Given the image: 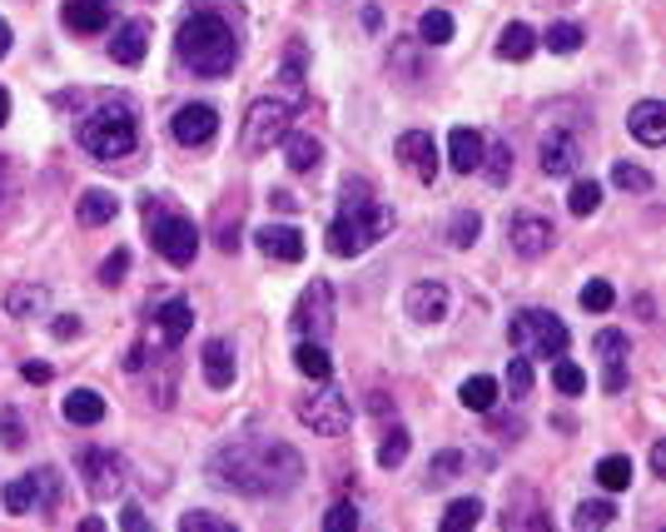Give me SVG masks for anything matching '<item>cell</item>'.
I'll return each instance as SVG.
<instances>
[{"label":"cell","instance_id":"6da1fadb","mask_svg":"<svg viewBox=\"0 0 666 532\" xmlns=\"http://www.w3.org/2000/svg\"><path fill=\"white\" fill-rule=\"evenodd\" d=\"M304 478V458L299 448L279 443V438H259V443H229L210 458V483L229 487L239 497H269L289 493Z\"/></svg>","mask_w":666,"mask_h":532},{"label":"cell","instance_id":"7a4b0ae2","mask_svg":"<svg viewBox=\"0 0 666 532\" xmlns=\"http://www.w3.org/2000/svg\"><path fill=\"white\" fill-rule=\"evenodd\" d=\"M175 55L185 71L204 75V80H219L239 65V36L235 25L214 11H189L175 30Z\"/></svg>","mask_w":666,"mask_h":532},{"label":"cell","instance_id":"3957f363","mask_svg":"<svg viewBox=\"0 0 666 532\" xmlns=\"http://www.w3.org/2000/svg\"><path fill=\"white\" fill-rule=\"evenodd\" d=\"M384 235H393V210L378 204L363 185L343 190V210L334 214V225H328V254H339V259H359L363 249L378 244Z\"/></svg>","mask_w":666,"mask_h":532},{"label":"cell","instance_id":"277c9868","mask_svg":"<svg viewBox=\"0 0 666 532\" xmlns=\"http://www.w3.org/2000/svg\"><path fill=\"white\" fill-rule=\"evenodd\" d=\"M80 150L90 154V160H125V154H135V144H140V119H135V110L120 105V100H110V105H100L95 115L80 119Z\"/></svg>","mask_w":666,"mask_h":532},{"label":"cell","instance_id":"5b68a950","mask_svg":"<svg viewBox=\"0 0 666 532\" xmlns=\"http://www.w3.org/2000/svg\"><path fill=\"white\" fill-rule=\"evenodd\" d=\"M144 235H150L154 254H164V264H175V269H189L199 254V229L194 219L185 214H164V210H150L144 204Z\"/></svg>","mask_w":666,"mask_h":532},{"label":"cell","instance_id":"8992f818","mask_svg":"<svg viewBox=\"0 0 666 532\" xmlns=\"http://www.w3.org/2000/svg\"><path fill=\"white\" fill-rule=\"evenodd\" d=\"M507 339H513L517 349H527L532 358H557V354H567L573 333H567V324H562L557 314H548V308H523V314H513V324H507Z\"/></svg>","mask_w":666,"mask_h":532},{"label":"cell","instance_id":"52a82bcc","mask_svg":"<svg viewBox=\"0 0 666 532\" xmlns=\"http://www.w3.org/2000/svg\"><path fill=\"white\" fill-rule=\"evenodd\" d=\"M293 130V105L289 100H254V105H249V115H244V154H269L274 144H284V135Z\"/></svg>","mask_w":666,"mask_h":532},{"label":"cell","instance_id":"ba28073f","mask_svg":"<svg viewBox=\"0 0 666 532\" xmlns=\"http://www.w3.org/2000/svg\"><path fill=\"white\" fill-rule=\"evenodd\" d=\"M334 304H339L334 284H328V279H314V284L299 294V304H293V329L304 333V339L324 343L328 333H334Z\"/></svg>","mask_w":666,"mask_h":532},{"label":"cell","instance_id":"9c48e42d","mask_svg":"<svg viewBox=\"0 0 666 532\" xmlns=\"http://www.w3.org/2000/svg\"><path fill=\"white\" fill-rule=\"evenodd\" d=\"M299 418H304L309 433H318V438H343L349 433V423H353V408H349V398H343L334 383H324L314 398L299 403Z\"/></svg>","mask_w":666,"mask_h":532},{"label":"cell","instance_id":"30bf717a","mask_svg":"<svg viewBox=\"0 0 666 532\" xmlns=\"http://www.w3.org/2000/svg\"><path fill=\"white\" fill-rule=\"evenodd\" d=\"M169 135H175L185 150H204V144L219 135V110L204 105V100H189V105L175 110V119H169Z\"/></svg>","mask_w":666,"mask_h":532},{"label":"cell","instance_id":"8fae6325","mask_svg":"<svg viewBox=\"0 0 666 532\" xmlns=\"http://www.w3.org/2000/svg\"><path fill=\"white\" fill-rule=\"evenodd\" d=\"M80 478H85V493L90 497H115L125 487V463L120 453L110 448H85L80 453Z\"/></svg>","mask_w":666,"mask_h":532},{"label":"cell","instance_id":"7c38bea8","mask_svg":"<svg viewBox=\"0 0 666 532\" xmlns=\"http://www.w3.org/2000/svg\"><path fill=\"white\" fill-rule=\"evenodd\" d=\"M538 165L548 179H567L582 169V140L573 130H548L538 144Z\"/></svg>","mask_w":666,"mask_h":532},{"label":"cell","instance_id":"4fadbf2b","mask_svg":"<svg viewBox=\"0 0 666 532\" xmlns=\"http://www.w3.org/2000/svg\"><path fill=\"white\" fill-rule=\"evenodd\" d=\"M507 239H513V249L523 254V259H538V254H548V249L557 244V229H552L548 214L517 210V214H513V225H507Z\"/></svg>","mask_w":666,"mask_h":532},{"label":"cell","instance_id":"5bb4252c","mask_svg":"<svg viewBox=\"0 0 666 532\" xmlns=\"http://www.w3.org/2000/svg\"><path fill=\"white\" fill-rule=\"evenodd\" d=\"M627 354H631L627 329H602V333H596V358H602V389H607V393H621V389H627Z\"/></svg>","mask_w":666,"mask_h":532},{"label":"cell","instance_id":"9a60e30c","mask_svg":"<svg viewBox=\"0 0 666 532\" xmlns=\"http://www.w3.org/2000/svg\"><path fill=\"white\" fill-rule=\"evenodd\" d=\"M50 483H55V473H50V468H40V473H30V478L5 483V497H0V503H5V512H11V518H25L30 508H50V503H55V497L46 493Z\"/></svg>","mask_w":666,"mask_h":532},{"label":"cell","instance_id":"2e32d148","mask_svg":"<svg viewBox=\"0 0 666 532\" xmlns=\"http://www.w3.org/2000/svg\"><path fill=\"white\" fill-rule=\"evenodd\" d=\"M393 154H398V165H409L418 179H438V144H432L428 130H403Z\"/></svg>","mask_w":666,"mask_h":532},{"label":"cell","instance_id":"e0dca14e","mask_svg":"<svg viewBox=\"0 0 666 532\" xmlns=\"http://www.w3.org/2000/svg\"><path fill=\"white\" fill-rule=\"evenodd\" d=\"M448 304H453V294H448L443 279H418V284L403 294V308H409V319L418 324H438L448 314Z\"/></svg>","mask_w":666,"mask_h":532},{"label":"cell","instance_id":"ac0fdd59","mask_svg":"<svg viewBox=\"0 0 666 532\" xmlns=\"http://www.w3.org/2000/svg\"><path fill=\"white\" fill-rule=\"evenodd\" d=\"M144 55H150V25L140 15H129V21H120L110 30V60L115 65H140Z\"/></svg>","mask_w":666,"mask_h":532},{"label":"cell","instance_id":"d6986e66","mask_svg":"<svg viewBox=\"0 0 666 532\" xmlns=\"http://www.w3.org/2000/svg\"><path fill=\"white\" fill-rule=\"evenodd\" d=\"M154 329H160L164 349H179V343L189 339V329H194V308H189L185 299H164V304L154 308Z\"/></svg>","mask_w":666,"mask_h":532},{"label":"cell","instance_id":"ffe728a7","mask_svg":"<svg viewBox=\"0 0 666 532\" xmlns=\"http://www.w3.org/2000/svg\"><path fill=\"white\" fill-rule=\"evenodd\" d=\"M199 368H204V383L210 389H235V349H229V339H210L204 349H199Z\"/></svg>","mask_w":666,"mask_h":532},{"label":"cell","instance_id":"44dd1931","mask_svg":"<svg viewBox=\"0 0 666 532\" xmlns=\"http://www.w3.org/2000/svg\"><path fill=\"white\" fill-rule=\"evenodd\" d=\"M254 244L269 254V259H279V264H299L304 259V235L293 225H264L254 235Z\"/></svg>","mask_w":666,"mask_h":532},{"label":"cell","instance_id":"7402d4cb","mask_svg":"<svg viewBox=\"0 0 666 532\" xmlns=\"http://www.w3.org/2000/svg\"><path fill=\"white\" fill-rule=\"evenodd\" d=\"M60 21H65V30H75V36H95V30L110 25V0H65Z\"/></svg>","mask_w":666,"mask_h":532},{"label":"cell","instance_id":"603a6c76","mask_svg":"<svg viewBox=\"0 0 666 532\" xmlns=\"http://www.w3.org/2000/svg\"><path fill=\"white\" fill-rule=\"evenodd\" d=\"M627 130L637 135V140L642 144H662L666 140V105L662 100H637V105H631V115H627Z\"/></svg>","mask_w":666,"mask_h":532},{"label":"cell","instance_id":"cb8c5ba5","mask_svg":"<svg viewBox=\"0 0 666 532\" xmlns=\"http://www.w3.org/2000/svg\"><path fill=\"white\" fill-rule=\"evenodd\" d=\"M482 130H468V125H457V130H448V165L457 169V175H473L482 160Z\"/></svg>","mask_w":666,"mask_h":532},{"label":"cell","instance_id":"d4e9b609","mask_svg":"<svg viewBox=\"0 0 666 532\" xmlns=\"http://www.w3.org/2000/svg\"><path fill=\"white\" fill-rule=\"evenodd\" d=\"M60 414H65V423H75V428H95L100 418H105V398H100L95 389H71L65 403H60Z\"/></svg>","mask_w":666,"mask_h":532},{"label":"cell","instance_id":"484cf974","mask_svg":"<svg viewBox=\"0 0 666 532\" xmlns=\"http://www.w3.org/2000/svg\"><path fill=\"white\" fill-rule=\"evenodd\" d=\"M457 398H463V408H473V414H492L498 398H503V383L492 379V373H473V379L457 389Z\"/></svg>","mask_w":666,"mask_h":532},{"label":"cell","instance_id":"4316f807","mask_svg":"<svg viewBox=\"0 0 666 532\" xmlns=\"http://www.w3.org/2000/svg\"><path fill=\"white\" fill-rule=\"evenodd\" d=\"M498 55L513 60V65L532 60V55H538V30H532V25H523V21H513L503 36H498Z\"/></svg>","mask_w":666,"mask_h":532},{"label":"cell","instance_id":"83f0119b","mask_svg":"<svg viewBox=\"0 0 666 532\" xmlns=\"http://www.w3.org/2000/svg\"><path fill=\"white\" fill-rule=\"evenodd\" d=\"M75 214H80L85 229H100V225H110V219L120 214V200L110 190H85L80 204H75Z\"/></svg>","mask_w":666,"mask_h":532},{"label":"cell","instance_id":"f1b7e54d","mask_svg":"<svg viewBox=\"0 0 666 532\" xmlns=\"http://www.w3.org/2000/svg\"><path fill=\"white\" fill-rule=\"evenodd\" d=\"M478 169L488 175V185L492 190H503L507 179H513V144L507 140H492V144H482V160H478Z\"/></svg>","mask_w":666,"mask_h":532},{"label":"cell","instance_id":"f546056e","mask_svg":"<svg viewBox=\"0 0 666 532\" xmlns=\"http://www.w3.org/2000/svg\"><path fill=\"white\" fill-rule=\"evenodd\" d=\"M293 364H299V373H304V379H314V383L334 379V358H328L324 343H314V339H299V349H293Z\"/></svg>","mask_w":666,"mask_h":532},{"label":"cell","instance_id":"4dcf8cb0","mask_svg":"<svg viewBox=\"0 0 666 532\" xmlns=\"http://www.w3.org/2000/svg\"><path fill=\"white\" fill-rule=\"evenodd\" d=\"M284 160H289V169H314L324 160V144L304 130H289L284 135Z\"/></svg>","mask_w":666,"mask_h":532},{"label":"cell","instance_id":"1f68e13d","mask_svg":"<svg viewBox=\"0 0 666 532\" xmlns=\"http://www.w3.org/2000/svg\"><path fill=\"white\" fill-rule=\"evenodd\" d=\"M538 40H548V55H577L582 40H587V30L577 21H552L548 36H538Z\"/></svg>","mask_w":666,"mask_h":532},{"label":"cell","instance_id":"d6a6232c","mask_svg":"<svg viewBox=\"0 0 666 532\" xmlns=\"http://www.w3.org/2000/svg\"><path fill=\"white\" fill-rule=\"evenodd\" d=\"M478 518H482V497L478 493H463V497H453V503L443 508V522H438V528H443V532H463V528H473Z\"/></svg>","mask_w":666,"mask_h":532},{"label":"cell","instance_id":"836d02e7","mask_svg":"<svg viewBox=\"0 0 666 532\" xmlns=\"http://www.w3.org/2000/svg\"><path fill=\"white\" fill-rule=\"evenodd\" d=\"M40 308H46V289L40 284H21L5 294V314H11V319H36Z\"/></svg>","mask_w":666,"mask_h":532},{"label":"cell","instance_id":"e575fe53","mask_svg":"<svg viewBox=\"0 0 666 532\" xmlns=\"http://www.w3.org/2000/svg\"><path fill=\"white\" fill-rule=\"evenodd\" d=\"M607 522H617V508H612L607 497H592V503H577L573 508V528H582V532L607 528Z\"/></svg>","mask_w":666,"mask_h":532},{"label":"cell","instance_id":"d590c367","mask_svg":"<svg viewBox=\"0 0 666 532\" xmlns=\"http://www.w3.org/2000/svg\"><path fill=\"white\" fill-rule=\"evenodd\" d=\"M409 448H413L409 428L393 423L388 428V438H384V448H378V468H403V463H409Z\"/></svg>","mask_w":666,"mask_h":532},{"label":"cell","instance_id":"8d00e7d4","mask_svg":"<svg viewBox=\"0 0 666 532\" xmlns=\"http://www.w3.org/2000/svg\"><path fill=\"white\" fill-rule=\"evenodd\" d=\"M612 185H617V190H631V194H652L656 190L652 169L627 165V160H617V165H612Z\"/></svg>","mask_w":666,"mask_h":532},{"label":"cell","instance_id":"74e56055","mask_svg":"<svg viewBox=\"0 0 666 532\" xmlns=\"http://www.w3.org/2000/svg\"><path fill=\"white\" fill-rule=\"evenodd\" d=\"M552 383H557L562 398H577V393L587 389V373L573 364V358H562V354H557V358H552Z\"/></svg>","mask_w":666,"mask_h":532},{"label":"cell","instance_id":"f35d334b","mask_svg":"<svg viewBox=\"0 0 666 532\" xmlns=\"http://www.w3.org/2000/svg\"><path fill=\"white\" fill-rule=\"evenodd\" d=\"M457 473H468V453H463V448H443V453H438V463L428 468V487H443L448 478H457Z\"/></svg>","mask_w":666,"mask_h":532},{"label":"cell","instance_id":"ab89813d","mask_svg":"<svg viewBox=\"0 0 666 532\" xmlns=\"http://www.w3.org/2000/svg\"><path fill=\"white\" fill-rule=\"evenodd\" d=\"M453 30H457V25H453V15H448V11H428L418 21V40H423V46H448V40H453Z\"/></svg>","mask_w":666,"mask_h":532},{"label":"cell","instance_id":"60d3db41","mask_svg":"<svg viewBox=\"0 0 666 532\" xmlns=\"http://www.w3.org/2000/svg\"><path fill=\"white\" fill-rule=\"evenodd\" d=\"M596 204H602V185H596V179H577L573 190H567V210H573L577 219L596 214Z\"/></svg>","mask_w":666,"mask_h":532},{"label":"cell","instance_id":"b9f144b4","mask_svg":"<svg viewBox=\"0 0 666 532\" xmlns=\"http://www.w3.org/2000/svg\"><path fill=\"white\" fill-rule=\"evenodd\" d=\"M596 483L607 487V493H627L631 487V463L627 458H602L596 463Z\"/></svg>","mask_w":666,"mask_h":532},{"label":"cell","instance_id":"7bdbcfd3","mask_svg":"<svg viewBox=\"0 0 666 532\" xmlns=\"http://www.w3.org/2000/svg\"><path fill=\"white\" fill-rule=\"evenodd\" d=\"M478 235H482V214H473V210L453 214V225H448V239H453V249L478 244Z\"/></svg>","mask_w":666,"mask_h":532},{"label":"cell","instance_id":"ee69618b","mask_svg":"<svg viewBox=\"0 0 666 532\" xmlns=\"http://www.w3.org/2000/svg\"><path fill=\"white\" fill-rule=\"evenodd\" d=\"M577 299H582V308H587V314H607V308L617 304V289H612L607 279H587V284H582V294H577Z\"/></svg>","mask_w":666,"mask_h":532},{"label":"cell","instance_id":"f6af8a7d","mask_svg":"<svg viewBox=\"0 0 666 532\" xmlns=\"http://www.w3.org/2000/svg\"><path fill=\"white\" fill-rule=\"evenodd\" d=\"M304 65H309L304 46H289V50H284V71H279L284 90H299V85H304Z\"/></svg>","mask_w":666,"mask_h":532},{"label":"cell","instance_id":"bcb514c9","mask_svg":"<svg viewBox=\"0 0 666 532\" xmlns=\"http://www.w3.org/2000/svg\"><path fill=\"white\" fill-rule=\"evenodd\" d=\"M507 393H513V398H527V393H532V358H513V364H507Z\"/></svg>","mask_w":666,"mask_h":532},{"label":"cell","instance_id":"7dc6e473","mask_svg":"<svg viewBox=\"0 0 666 532\" xmlns=\"http://www.w3.org/2000/svg\"><path fill=\"white\" fill-rule=\"evenodd\" d=\"M179 528L185 532H235L229 528V518H219V512H185V518H179Z\"/></svg>","mask_w":666,"mask_h":532},{"label":"cell","instance_id":"c3c4849f","mask_svg":"<svg viewBox=\"0 0 666 532\" xmlns=\"http://www.w3.org/2000/svg\"><path fill=\"white\" fill-rule=\"evenodd\" d=\"M324 528L328 532H353V528H359V508H353L349 497H343V503H334V508L324 512Z\"/></svg>","mask_w":666,"mask_h":532},{"label":"cell","instance_id":"681fc988","mask_svg":"<svg viewBox=\"0 0 666 532\" xmlns=\"http://www.w3.org/2000/svg\"><path fill=\"white\" fill-rule=\"evenodd\" d=\"M129 274V249H115L105 264H100V284H120Z\"/></svg>","mask_w":666,"mask_h":532},{"label":"cell","instance_id":"f907efd6","mask_svg":"<svg viewBox=\"0 0 666 532\" xmlns=\"http://www.w3.org/2000/svg\"><path fill=\"white\" fill-rule=\"evenodd\" d=\"M21 379L25 383H50V379H55V368H50L46 358H25V364H21Z\"/></svg>","mask_w":666,"mask_h":532},{"label":"cell","instance_id":"816d5d0a","mask_svg":"<svg viewBox=\"0 0 666 532\" xmlns=\"http://www.w3.org/2000/svg\"><path fill=\"white\" fill-rule=\"evenodd\" d=\"M0 438L11 443V448H21L25 438H21V418H15V408H0Z\"/></svg>","mask_w":666,"mask_h":532},{"label":"cell","instance_id":"f5cc1de1","mask_svg":"<svg viewBox=\"0 0 666 532\" xmlns=\"http://www.w3.org/2000/svg\"><path fill=\"white\" fill-rule=\"evenodd\" d=\"M393 65L403 75H418V60H413V40H398L393 46Z\"/></svg>","mask_w":666,"mask_h":532},{"label":"cell","instance_id":"db71d44e","mask_svg":"<svg viewBox=\"0 0 666 532\" xmlns=\"http://www.w3.org/2000/svg\"><path fill=\"white\" fill-rule=\"evenodd\" d=\"M50 333H55V339H60V343H71V339H75V333H80V319H75V314H60V319H55V324H50Z\"/></svg>","mask_w":666,"mask_h":532},{"label":"cell","instance_id":"11a10c76","mask_svg":"<svg viewBox=\"0 0 666 532\" xmlns=\"http://www.w3.org/2000/svg\"><path fill=\"white\" fill-rule=\"evenodd\" d=\"M120 528H129V532H140L144 528V512L135 508V503H125V508H120Z\"/></svg>","mask_w":666,"mask_h":532},{"label":"cell","instance_id":"9f6ffc18","mask_svg":"<svg viewBox=\"0 0 666 532\" xmlns=\"http://www.w3.org/2000/svg\"><path fill=\"white\" fill-rule=\"evenodd\" d=\"M652 473L666 478V443H656V448H652Z\"/></svg>","mask_w":666,"mask_h":532},{"label":"cell","instance_id":"6f0895ef","mask_svg":"<svg viewBox=\"0 0 666 532\" xmlns=\"http://www.w3.org/2000/svg\"><path fill=\"white\" fill-rule=\"evenodd\" d=\"M363 25H368V30H378V25H384V15H378V5H363Z\"/></svg>","mask_w":666,"mask_h":532},{"label":"cell","instance_id":"680465c9","mask_svg":"<svg viewBox=\"0 0 666 532\" xmlns=\"http://www.w3.org/2000/svg\"><path fill=\"white\" fill-rule=\"evenodd\" d=\"M11 25H5V21H0V60H5V55H11Z\"/></svg>","mask_w":666,"mask_h":532},{"label":"cell","instance_id":"91938a15","mask_svg":"<svg viewBox=\"0 0 666 532\" xmlns=\"http://www.w3.org/2000/svg\"><path fill=\"white\" fill-rule=\"evenodd\" d=\"M219 244H224V249H235V244H239V229H235V225H224V229H219Z\"/></svg>","mask_w":666,"mask_h":532},{"label":"cell","instance_id":"94428289","mask_svg":"<svg viewBox=\"0 0 666 532\" xmlns=\"http://www.w3.org/2000/svg\"><path fill=\"white\" fill-rule=\"evenodd\" d=\"M5 119H11V90L0 85V125H5Z\"/></svg>","mask_w":666,"mask_h":532}]
</instances>
